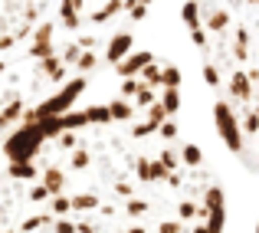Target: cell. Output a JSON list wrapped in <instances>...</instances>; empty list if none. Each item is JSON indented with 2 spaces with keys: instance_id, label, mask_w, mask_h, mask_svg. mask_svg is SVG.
<instances>
[{
  "instance_id": "obj_1",
  "label": "cell",
  "mask_w": 259,
  "mask_h": 233,
  "mask_svg": "<svg viewBox=\"0 0 259 233\" xmlns=\"http://www.w3.org/2000/svg\"><path fill=\"white\" fill-rule=\"evenodd\" d=\"M177 112L171 59L132 46L102 63L0 145V233H220V177Z\"/></svg>"
},
{
  "instance_id": "obj_2",
  "label": "cell",
  "mask_w": 259,
  "mask_h": 233,
  "mask_svg": "<svg viewBox=\"0 0 259 233\" xmlns=\"http://www.w3.org/2000/svg\"><path fill=\"white\" fill-rule=\"evenodd\" d=\"M154 0H0V145L135 46Z\"/></svg>"
},
{
  "instance_id": "obj_3",
  "label": "cell",
  "mask_w": 259,
  "mask_h": 233,
  "mask_svg": "<svg viewBox=\"0 0 259 233\" xmlns=\"http://www.w3.org/2000/svg\"><path fill=\"white\" fill-rule=\"evenodd\" d=\"M184 26L223 145L259 174V0H187Z\"/></svg>"
},
{
  "instance_id": "obj_4",
  "label": "cell",
  "mask_w": 259,
  "mask_h": 233,
  "mask_svg": "<svg viewBox=\"0 0 259 233\" xmlns=\"http://www.w3.org/2000/svg\"><path fill=\"white\" fill-rule=\"evenodd\" d=\"M256 233H259V227H256Z\"/></svg>"
}]
</instances>
